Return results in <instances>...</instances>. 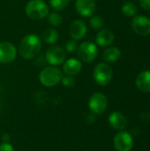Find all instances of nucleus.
Here are the masks:
<instances>
[{"label": "nucleus", "mask_w": 150, "mask_h": 151, "mask_svg": "<svg viewBox=\"0 0 150 151\" xmlns=\"http://www.w3.org/2000/svg\"><path fill=\"white\" fill-rule=\"evenodd\" d=\"M42 40L35 34H29L23 37L19 45V52L25 59L35 58L42 49Z\"/></svg>", "instance_id": "nucleus-1"}, {"label": "nucleus", "mask_w": 150, "mask_h": 151, "mask_svg": "<svg viewBox=\"0 0 150 151\" xmlns=\"http://www.w3.org/2000/svg\"><path fill=\"white\" fill-rule=\"evenodd\" d=\"M63 78V72L56 66H47L39 74V81L42 85L47 88L57 86Z\"/></svg>", "instance_id": "nucleus-2"}, {"label": "nucleus", "mask_w": 150, "mask_h": 151, "mask_svg": "<svg viewBox=\"0 0 150 151\" xmlns=\"http://www.w3.org/2000/svg\"><path fill=\"white\" fill-rule=\"evenodd\" d=\"M26 14L32 19H42L50 12L48 4L43 0H30L25 7Z\"/></svg>", "instance_id": "nucleus-3"}, {"label": "nucleus", "mask_w": 150, "mask_h": 151, "mask_svg": "<svg viewBox=\"0 0 150 151\" xmlns=\"http://www.w3.org/2000/svg\"><path fill=\"white\" fill-rule=\"evenodd\" d=\"M95 81L100 86H105L111 82L113 77V71L111 65L105 63L98 64L93 73Z\"/></svg>", "instance_id": "nucleus-4"}, {"label": "nucleus", "mask_w": 150, "mask_h": 151, "mask_svg": "<svg viewBox=\"0 0 150 151\" xmlns=\"http://www.w3.org/2000/svg\"><path fill=\"white\" fill-rule=\"evenodd\" d=\"M77 55L81 61L85 63H90L97 58L98 49L95 43L91 42H84L79 46L77 50Z\"/></svg>", "instance_id": "nucleus-5"}, {"label": "nucleus", "mask_w": 150, "mask_h": 151, "mask_svg": "<svg viewBox=\"0 0 150 151\" xmlns=\"http://www.w3.org/2000/svg\"><path fill=\"white\" fill-rule=\"evenodd\" d=\"M45 57L49 64H50L52 66H57L64 64L66 54L65 50L62 47L58 45H53L47 50Z\"/></svg>", "instance_id": "nucleus-6"}, {"label": "nucleus", "mask_w": 150, "mask_h": 151, "mask_svg": "<svg viewBox=\"0 0 150 151\" xmlns=\"http://www.w3.org/2000/svg\"><path fill=\"white\" fill-rule=\"evenodd\" d=\"M108 106L107 97L100 92L94 93L88 100V107L95 114H103Z\"/></svg>", "instance_id": "nucleus-7"}, {"label": "nucleus", "mask_w": 150, "mask_h": 151, "mask_svg": "<svg viewBox=\"0 0 150 151\" xmlns=\"http://www.w3.org/2000/svg\"><path fill=\"white\" fill-rule=\"evenodd\" d=\"M113 144L117 151H131L133 147V140L129 133L121 131L115 135Z\"/></svg>", "instance_id": "nucleus-8"}, {"label": "nucleus", "mask_w": 150, "mask_h": 151, "mask_svg": "<svg viewBox=\"0 0 150 151\" xmlns=\"http://www.w3.org/2000/svg\"><path fill=\"white\" fill-rule=\"evenodd\" d=\"M133 31L141 36L150 35V19L145 16H135L132 21Z\"/></svg>", "instance_id": "nucleus-9"}, {"label": "nucleus", "mask_w": 150, "mask_h": 151, "mask_svg": "<svg viewBox=\"0 0 150 151\" xmlns=\"http://www.w3.org/2000/svg\"><path fill=\"white\" fill-rule=\"evenodd\" d=\"M17 57V50L10 42H0V63L12 62Z\"/></svg>", "instance_id": "nucleus-10"}, {"label": "nucleus", "mask_w": 150, "mask_h": 151, "mask_svg": "<svg viewBox=\"0 0 150 151\" xmlns=\"http://www.w3.org/2000/svg\"><path fill=\"white\" fill-rule=\"evenodd\" d=\"M75 9L80 16L88 18L95 13L96 4L95 0H76Z\"/></svg>", "instance_id": "nucleus-11"}, {"label": "nucleus", "mask_w": 150, "mask_h": 151, "mask_svg": "<svg viewBox=\"0 0 150 151\" xmlns=\"http://www.w3.org/2000/svg\"><path fill=\"white\" fill-rule=\"evenodd\" d=\"M87 32H88L87 24L85 21L81 19L74 20L70 26V35L75 41L82 39L86 35Z\"/></svg>", "instance_id": "nucleus-12"}, {"label": "nucleus", "mask_w": 150, "mask_h": 151, "mask_svg": "<svg viewBox=\"0 0 150 151\" xmlns=\"http://www.w3.org/2000/svg\"><path fill=\"white\" fill-rule=\"evenodd\" d=\"M82 68V64L79 59L70 58L64 62L63 64V72L69 76H74L78 74Z\"/></svg>", "instance_id": "nucleus-13"}, {"label": "nucleus", "mask_w": 150, "mask_h": 151, "mask_svg": "<svg viewBox=\"0 0 150 151\" xmlns=\"http://www.w3.org/2000/svg\"><path fill=\"white\" fill-rule=\"evenodd\" d=\"M108 121H109V124L117 130H123L127 125L126 118L125 117L124 114L118 111L111 112L109 115Z\"/></svg>", "instance_id": "nucleus-14"}, {"label": "nucleus", "mask_w": 150, "mask_h": 151, "mask_svg": "<svg viewBox=\"0 0 150 151\" xmlns=\"http://www.w3.org/2000/svg\"><path fill=\"white\" fill-rule=\"evenodd\" d=\"M96 43L101 47L110 46L114 41V34L109 29H102L95 37Z\"/></svg>", "instance_id": "nucleus-15"}, {"label": "nucleus", "mask_w": 150, "mask_h": 151, "mask_svg": "<svg viewBox=\"0 0 150 151\" xmlns=\"http://www.w3.org/2000/svg\"><path fill=\"white\" fill-rule=\"evenodd\" d=\"M136 86L142 92H150V71L141 72L136 78Z\"/></svg>", "instance_id": "nucleus-16"}, {"label": "nucleus", "mask_w": 150, "mask_h": 151, "mask_svg": "<svg viewBox=\"0 0 150 151\" xmlns=\"http://www.w3.org/2000/svg\"><path fill=\"white\" fill-rule=\"evenodd\" d=\"M120 55H121V52L117 47H110L103 51V58L106 62L112 63V62H116L117 60H118L120 58Z\"/></svg>", "instance_id": "nucleus-17"}, {"label": "nucleus", "mask_w": 150, "mask_h": 151, "mask_svg": "<svg viewBox=\"0 0 150 151\" xmlns=\"http://www.w3.org/2000/svg\"><path fill=\"white\" fill-rule=\"evenodd\" d=\"M58 39L59 34L54 28H48L42 33V40L47 44H54Z\"/></svg>", "instance_id": "nucleus-18"}, {"label": "nucleus", "mask_w": 150, "mask_h": 151, "mask_svg": "<svg viewBox=\"0 0 150 151\" xmlns=\"http://www.w3.org/2000/svg\"><path fill=\"white\" fill-rule=\"evenodd\" d=\"M70 2L71 0H50V4L53 10L60 12L66 9L70 4Z\"/></svg>", "instance_id": "nucleus-19"}, {"label": "nucleus", "mask_w": 150, "mask_h": 151, "mask_svg": "<svg viewBox=\"0 0 150 151\" xmlns=\"http://www.w3.org/2000/svg\"><path fill=\"white\" fill-rule=\"evenodd\" d=\"M122 12L125 15L128 17H133L135 16V14L137 13V7L132 2H126L122 5Z\"/></svg>", "instance_id": "nucleus-20"}, {"label": "nucleus", "mask_w": 150, "mask_h": 151, "mask_svg": "<svg viewBox=\"0 0 150 151\" xmlns=\"http://www.w3.org/2000/svg\"><path fill=\"white\" fill-rule=\"evenodd\" d=\"M47 18H48L49 24H50L53 27L59 26L63 21V17L57 12H52L50 13L49 12V14L47 15Z\"/></svg>", "instance_id": "nucleus-21"}, {"label": "nucleus", "mask_w": 150, "mask_h": 151, "mask_svg": "<svg viewBox=\"0 0 150 151\" xmlns=\"http://www.w3.org/2000/svg\"><path fill=\"white\" fill-rule=\"evenodd\" d=\"M90 27L94 29H101L103 27V19L97 15H93L91 16V19L89 20Z\"/></svg>", "instance_id": "nucleus-22"}, {"label": "nucleus", "mask_w": 150, "mask_h": 151, "mask_svg": "<svg viewBox=\"0 0 150 151\" xmlns=\"http://www.w3.org/2000/svg\"><path fill=\"white\" fill-rule=\"evenodd\" d=\"M61 83L65 88H72L75 85V81L72 76H63L62 80H61Z\"/></svg>", "instance_id": "nucleus-23"}, {"label": "nucleus", "mask_w": 150, "mask_h": 151, "mask_svg": "<svg viewBox=\"0 0 150 151\" xmlns=\"http://www.w3.org/2000/svg\"><path fill=\"white\" fill-rule=\"evenodd\" d=\"M77 47H78L77 42H76V41L73 40V39H72V40L67 41L66 43H65V50H66L67 52H70V53L74 52L75 50H77Z\"/></svg>", "instance_id": "nucleus-24"}, {"label": "nucleus", "mask_w": 150, "mask_h": 151, "mask_svg": "<svg viewBox=\"0 0 150 151\" xmlns=\"http://www.w3.org/2000/svg\"><path fill=\"white\" fill-rule=\"evenodd\" d=\"M0 151H14V149L9 142H3L0 145Z\"/></svg>", "instance_id": "nucleus-25"}, {"label": "nucleus", "mask_w": 150, "mask_h": 151, "mask_svg": "<svg viewBox=\"0 0 150 151\" xmlns=\"http://www.w3.org/2000/svg\"><path fill=\"white\" fill-rule=\"evenodd\" d=\"M140 4L144 10L150 11V0H140Z\"/></svg>", "instance_id": "nucleus-26"}, {"label": "nucleus", "mask_w": 150, "mask_h": 151, "mask_svg": "<svg viewBox=\"0 0 150 151\" xmlns=\"http://www.w3.org/2000/svg\"><path fill=\"white\" fill-rule=\"evenodd\" d=\"M4 138L3 139V140H4V142H8V141L10 140V135L6 134L4 135Z\"/></svg>", "instance_id": "nucleus-27"}]
</instances>
